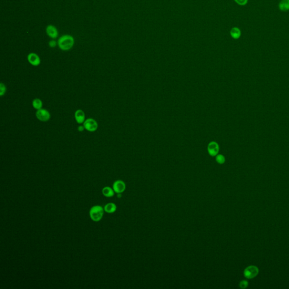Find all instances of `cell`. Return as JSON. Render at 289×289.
I'll list each match as a JSON object with an SVG mask.
<instances>
[{
    "label": "cell",
    "mask_w": 289,
    "mask_h": 289,
    "mask_svg": "<svg viewBox=\"0 0 289 289\" xmlns=\"http://www.w3.org/2000/svg\"><path fill=\"white\" fill-rule=\"evenodd\" d=\"M230 35L233 39L237 40L241 36V31L238 27H233L230 31Z\"/></svg>",
    "instance_id": "11"
},
{
    "label": "cell",
    "mask_w": 289,
    "mask_h": 289,
    "mask_svg": "<svg viewBox=\"0 0 289 289\" xmlns=\"http://www.w3.org/2000/svg\"><path fill=\"white\" fill-rule=\"evenodd\" d=\"M42 102L40 99H35L32 101V106L35 109L37 110L42 108Z\"/></svg>",
    "instance_id": "15"
},
{
    "label": "cell",
    "mask_w": 289,
    "mask_h": 289,
    "mask_svg": "<svg viewBox=\"0 0 289 289\" xmlns=\"http://www.w3.org/2000/svg\"><path fill=\"white\" fill-rule=\"evenodd\" d=\"M46 32L48 36L51 39H56L58 36V32L57 28L53 25H49L46 27Z\"/></svg>",
    "instance_id": "8"
},
{
    "label": "cell",
    "mask_w": 289,
    "mask_h": 289,
    "mask_svg": "<svg viewBox=\"0 0 289 289\" xmlns=\"http://www.w3.org/2000/svg\"><path fill=\"white\" fill-rule=\"evenodd\" d=\"M6 91V86L4 85V84L1 83L0 84V95L2 96L5 94Z\"/></svg>",
    "instance_id": "17"
},
{
    "label": "cell",
    "mask_w": 289,
    "mask_h": 289,
    "mask_svg": "<svg viewBox=\"0 0 289 289\" xmlns=\"http://www.w3.org/2000/svg\"><path fill=\"white\" fill-rule=\"evenodd\" d=\"M234 1L240 6H244L248 2V0H234Z\"/></svg>",
    "instance_id": "19"
},
{
    "label": "cell",
    "mask_w": 289,
    "mask_h": 289,
    "mask_svg": "<svg viewBox=\"0 0 289 289\" xmlns=\"http://www.w3.org/2000/svg\"><path fill=\"white\" fill-rule=\"evenodd\" d=\"M78 131H79V132H83V131L84 130V129H85V127H84V125H79V126L78 127Z\"/></svg>",
    "instance_id": "21"
},
{
    "label": "cell",
    "mask_w": 289,
    "mask_h": 289,
    "mask_svg": "<svg viewBox=\"0 0 289 289\" xmlns=\"http://www.w3.org/2000/svg\"><path fill=\"white\" fill-rule=\"evenodd\" d=\"M28 62L33 66H38L41 63V60L39 55L36 53H31L27 56Z\"/></svg>",
    "instance_id": "7"
},
{
    "label": "cell",
    "mask_w": 289,
    "mask_h": 289,
    "mask_svg": "<svg viewBox=\"0 0 289 289\" xmlns=\"http://www.w3.org/2000/svg\"><path fill=\"white\" fill-rule=\"evenodd\" d=\"M116 209L117 207L115 204L113 203H108L104 206V210L107 213L113 214L116 211Z\"/></svg>",
    "instance_id": "12"
},
{
    "label": "cell",
    "mask_w": 289,
    "mask_h": 289,
    "mask_svg": "<svg viewBox=\"0 0 289 289\" xmlns=\"http://www.w3.org/2000/svg\"><path fill=\"white\" fill-rule=\"evenodd\" d=\"M83 125L85 129L88 131L90 132H93L97 131L99 127L97 122L92 118H89L85 120L83 123Z\"/></svg>",
    "instance_id": "4"
},
{
    "label": "cell",
    "mask_w": 289,
    "mask_h": 289,
    "mask_svg": "<svg viewBox=\"0 0 289 289\" xmlns=\"http://www.w3.org/2000/svg\"><path fill=\"white\" fill-rule=\"evenodd\" d=\"M36 116L40 121L46 122L51 119V113L47 110L41 108L36 111Z\"/></svg>",
    "instance_id": "5"
},
{
    "label": "cell",
    "mask_w": 289,
    "mask_h": 289,
    "mask_svg": "<svg viewBox=\"0 0 289 289\" xmlns=\"http://www.w3.org/2000/svg\"><path fill=\"white\" fill-rule=\"evenodd\" d=\"M104 209L102 206H93L90 210V217L93 221L95 222L99 221L104 216Z\"/></svg>",
    "instance_id": "2"
},
{
    "label": "cell",
    "mask_w": 289,
    "mask_h": 289,
    "mask_svg": "<svg viewBox=\"0 0 289 289\" xmlns=\"http://www.w3.org/2000/svg\"><path fill=\"white\" fill-rule=\"evenodd\" d=\"M125 188L126 185L124 182L122 180H117L114 182L113 184V190L118 194H121L124 192L125 191Z\"/></svg>",
    "instance_id": "6"
},
{
    "label": "cell",
    "mask_w": 289,
    "mask_h": 289,
    "mask_svg": "<svg viewBox=\"0 0 289 289\" xmlns=\"http://www.w3.org/2000/svg\"><path fill=\"white\" fill-rule=\"evenodd\" d=\"M216 161L218 162L219 164H224L225 163V157H224L223 155H221V154L217 155V157L216 158Z\"/></svg>",
    "instance_id": "16"
},
{
    "label": "cell",
    "mask_w": 289,
    "mask_h": 289,
    "mask_svg": "<svg viewBox=\"0 0 289 289\" xmlns=\"http://www.w3.org/2000/svg\"><path fill=\"white\" fill-rule=\"evenodd\" d=\"M75 118L78 124H83L85 120V115L82 110H78L75 113Z\"/></svg>",
    "instance_id": "10"
},
{
    "label": "cell",
    "mask_w": 289,
    "mask_h": 289,
    "mask_svg": "<svg viewBox=\"0 0 289 289\" xmlns=\"http://www.w3.org/2000/svg\"><path fill=\"white\" fill-rule=\"evenodd\" d=\"M57 45H58V43H57V42L55 41L54 40H51L49 42V45L51 48H54Z\"/></svg>",
    "instance_id": "20"
},
{
    "label": "cell",
    "mask_w": 289,
    "mask_h": 289,
    "mask_svg": "<svg viewBox=\"0 0 289 289\" xmlns=\"http://www.w3.org/2000/svg\"><path fill=\"white\" fill-rule=\"evenodd\" d=\"M219 150V147L218 146V143L215 142H212L210 143L208 146V152L209 154L211 156H216L218 154Z\"/></svg>",
    "instance_id": "9"
},
{
    "label": "cell",
    "mask_w": 289,
    "mask_h": 289,
    "mask_svg": "<svg viewBox=\"0 0 289 289\" xmlns=\"http://www.w3.org/2000/svg\"><path fill=\"white\" fill-rule=\"evenodd\" d=\"M114 190L112 188L108 186H106L102 189V194L106 197H113L114 195Z\"/></svg>",
    "instance_id": "14"
},
{
    "label": "cell",
    "mask_w": 289,
    "mask_h": 289,
    "mask_svg": "<svg viewBox=\"0 0 289 289\" xmlns=\"http://www.w3.org/2000/svg\"><path fill=\"white\" fill-rule=\"evenodd\" d=\"M248 283L247 281L242 280L239 282V286L241 289H245L248 287Z\"/></svg>",
    "instance_id": "18"
},
{
    "label": "cell",
    "mask_w": 289,
    "mask_h": 289,
    "mask_svg": "<svg viewBox=\"0 0 289 289\" xmlns=\"http://www.w3.org/2000/svg\"><path fill=\"white\" fill-rule=\"evenodd\" d=\"M278 8L282 12L289 10V0H281L278 5Z\"/></svg>",
    "instance_id": "13"
},
{
    "label": "cell",
    "mask_w": 289,
    "mask_h": 289,
    "mask_svg": "<svg viewBox=\"0 0 289 289\" xmlns=\"http://www.w3.org/2000/svg\"><path fill=\"white\" fill-rule=\"evenodd\" d=\"M58 46L63 51L70 50L74 45V39L70 35H65L60 37L58 41Z\"/></svg>",
    "instance_id": "1"
},
{
    "label": "cell",
    "mask_w": 289,
    "mask_h": 289,
    "mask_svg": "<svg viewBox=\"0 0 289 289\" xmlns=\"http://www.w3.org/2000/svg\"><path fill=\"white\" fill-rule=\"evenodd\" d=\"M258 273H259V269L257 267L254 266V265H251V266L248 267L244 269V273H243L244 277L248 279L253 278L254 277H256Z\"/></svg>",
    "instance_id": "3"
}]
</instances>
